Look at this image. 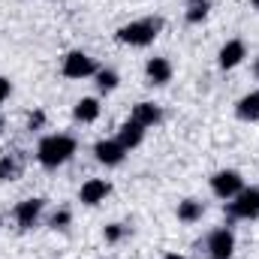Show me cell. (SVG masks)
I'll use <instances>...</instances> for the list:
<instances>
[{
	"mask_svg": "<svg viewBox=\"0 0 259 259\" xmlns=\"http://www.w3.org/2000/svg\"><path fill=\"white\" fill-rule=\"evenodd\" d=\"M72 154H75V139L66 136V133H52V136L39 139V145H36V160H39L46 169L64 166Z\"/></svg>",
	"mask_w": 259,
	"mask_h": 259,
	"instance_id": "cell-1",
	"label": "cell"
},
{
	"mask_svg": "<svg viewBox=\"0 0 259 259\" xmlns=\"http://www.w3.org/2000/svg\"><path fill=\"white\" fill-rule=\"evenodd\" d=\"M163 30V18L157 15H148V18H139V21H130L118 30V42L124 46H151Z\"/></svg>",
	"mask_w": 259,
	"mask_h": 259,
	"instance_id": "cell-2",
	"label": "cell"
},
{
	"mask_svg": "<svg viewBox=\"0 0 259 259\" xmlns=\"http://www.w3.org/2000/svg\"><path fill=\"white\" fill-rule=\"evenodd\" d=\"M226 214H229L232 220H256V217H259V190H256V187L241 190V193L229 202Z\"/></svg>",
	"mask_w": 259,
	"mask_h": 259,
	"instance_id": "cell-3",
	"label": "cell"
},
{
	"mask_svg": "<svg viewBox=\"0 0 259 259\" xmlns=\"http://www.w3.org/2000/svg\"><path fill=\"white\" fill-rule=\"evenodd\" d=\"M61 72H64L66 78H88V75H97L100 69H97V61H94L91 55H84V52H69L64 58Z\"/></svg>",
	"mask_w": 259,
	"mask_h": 259,
	"instance_id": "cell-4",
	"label": "cell"
},
{
	"mask_svg": "<svg viewBox=\"0 0 259 259\" xmlns=\"http://www.w3.org/2000/svg\"><path fill=\"white\" fill-rule=\"evenodd\" d=\"M211 190L214 196H220V199H235V196L244 190V178L238 175V172H232V169H226V172H217L214 178H211Z\"/></svg>",
	"mask_w": 259,
	"mask_h": 259,
	"instance_id": "cell-5",
	"label": "cell"
},
{
	"mask_svg": "<svg viewBox=\"0 0 259 259\" xmlns=\"http://www.w3.org/2000/svg\"><path fill=\"white\" fill-rule=\"evenodd\" d=\"M205 247H208V256L211 259H229L235 253V235H232L229 229H214V232L208 235Z\"/></svg>",
	"mask_w": 259,
	"mask_h": 259,
	"instance_id": "cell-6",
	"label": "cell"
},
{
	"mask_svg": "<svg viewBox=\"0 0 259 259\" xmlns=\"http://www.w3.org/2000/svg\"><path fill=\"white\" fill-rule=\"evenodd\" d=\"M94 157L103 163V166H121L124 157H127V148L118 142V139H103L94 145Z\"/></svg>",
	"mask_w": 259,
	"mask_h": 259,
	"instance_id": "cell-7",
	"label": "cell"
},
{
	"mask_svg": "<svg viewBox=\"0 0 259 259\" xmlns=\"http://www.w3.org/2000/svg\"><path fill=\"white\" fill-rule=\"evenodd\" d=\"M42 205H46L42 199H24V202H18V205H15V211H12V214H15L18 229H24V232H27V229H33V226L39 223Z\"/></svg>",
	"mask_w": 259,
	"mask_h": 259,
	"instance_id": "cell-8",
	"label": "cell"
},
{
	"mask_svg": "<svg viewBox=\"0 0 259 259\" xmlns=\"http://www.w3.org/2000/svg\"><path fill=\"white\" fill-rule=\"evenodd\" d=\"M109 193H112V184H109V181H103V178H91V181H84V184H81L78 199H81L84 205H100Z\"/></svg>",
	"mask_w": 259,
	"mask_h": 259,
	"instance_id": "cell-9",
	"label": "cell"
},
{
	"mask_svg": "<svg viewBox=\"0 0 259 259\" xmlns=\"http://www.w3.org/2000/svg\"><path fill=\"white\" fill-rule=\"evenodd\" d=\"M244 58H247V46H244L241 39H229V42L220 49V55H217V61H220V66H223V69L238 66Z\"/></svg>",
	"mask_w": 259,
	"mask_h": 259,
	"instance_id": "cell-10",
	"label": "cell"
},
{
	"mask_svg": "<svg viewBox=\"0 0 259 259\" xmlns=\"http://www.w3.org/2000/svg\"><path fill=\"white\" fill-rule=\"evenodd\" d=\"M145 75H148V84H169L172 81V64L166 58H151L145 64Z\"/></svg>",
	"mask_w": 259,
	"mask_h": 259,
	"instance_id": "cell-11",
	"label": "cell"
},
{
	"mask_svg": "<svg viewBox=\"0 0 259 259\" xmlns=\"http://www.w3.org/2000/svg\"><path fill=\"white\" fill-rule=\"evenodd\" d=\"M21 172H24V154L21 151L0 157V181H15V178H21Z\"/></svg>",
	"mask_w": 259,
	"mask_h": 259,
	"instance_id": "cell-12",
	"label": "cell"
},
{
	"mask_svg": "<svg viewBox=\"0 0 259 259\" xmlns=\"http://www.w3.org/2000/svg\"><path fill=\"white\" fill-rule=\"evenodd\" d=\"M130 121H136V124H142V127H154V124L163 121V112H160V106H154V103H136Z\"/></svg>",
	"mask_w": 259,
	"mask_h": 259,
	"instance_id": "cell-13",
	"label": "cell"
},
{
	"mask_svg": "<svg viewBox=\"0 0 259 259\" xmlns=\"http://www.w3.org/2000/svg\"><path fill=\"white\" fill-rule=\"evenodd\" d=\"M72 118H75L78 124H94V121L100 118V103H97L94 97L78 100V103H75V109H72Z\"/></svg>",
	"mask_w": 259,
	"mask_h": 259,
	"instance_id": "cell-14",
	"label": "cell"
},
{
	"mask_svg": "<svg viewBox=\"0 0 259 259\" xmlns=\"http://www.w3.org/2000/svg\"><path fill=\"white\" fill-rule=\"evenodd\" d=\"M235 115H238L241 121H259V91H250L247 97L238 100Z\"/></svg>",
	"mask_w": 259,
	"mask_h": 259,
	"instance_id": "cell-15",
	"label": "cell"
},
{
	"mask_svg": "<svg viewBox=\"0 0 259 259\" xmlns=\"http://www.w3.org/2000/svg\"><path fill=\"white\" fill-rule=\"evenodd\" d=\"M142 136H145V127H142V124H136V121H127L124 127L118 130V142H121L127 151H130V148H136V145L142 142Z\"/></svg>",
	"mask_w": 259,
	"mask_h": 259,
	"instance_id": "cell-16",
	"label": "cell"
},
{
	"mask_svg": "<svg viewBox=\"0 0 259 259\" xmlns=\"http://www.w3.org/2000/svg\"><path fill=\"white\" fill-rule=\"evenodd\" d=\"M202 214H205V205L202 202H196V199L178 202V220L181 223H196V220H202Z\"/></svg>",
	"mask_w": 259,
	"mask_h": 259,
	"instance_id": "cell-17",
	"label": "cell"
},
{
	"mask_svg": "<svg viewBox=\"0 0 259 259\" xmlns=\"http://www.w3.org/2000/svg\"><path fill=\"white\" fill-rule=\"evenodd\" d=\"M118 72L115 69H100L97 72V88H100V94H112L115 88H118Z\"/></svg>",
	"mask_w": 259,
	"mask_h": 259,
	"instance_id": "cell-18",
	"label": "cell"
},
{
	"mask_svg": "<svg viewBox=\"0 0 259 259\" xmlns=\"http://www.w3.org/2000/svg\"><path fill=\"white\" fill-rule=\"evenodd\" d=\"M103 235H106V241H109V244H118V241L127 235V226H121V223H109Z\"/></svg>",
	"mask_w": 259,
	"mask_h": 259,
	"instance_id": "cell-19",
	"label": "cell"
},
{
	"mask_svg": "<svg viewBox=\"0 0 259 259\" xmlns=\"http://www.w3.org/2000/svg\"><path fill=\"white\" fill-rule=\"evenodd\" d=\"M205 18H208V3H193L190 12H187V21H190V24H199V21H205Z\"/></svg>",
	"mask_w": 259,
	"mask_h": 259,
	"instance_id": "cell-20",
	"label": "cell"
},
{
	"mask_svg": "<svg viewBox=\"0 0 259 259\" xmlns=\"http://www.w3.org/2000/svg\"><path fill=\"white\" fill-rule=\"evenodd\" d=\"M69 220H72V214H69L66 208H61V211H55V214H52V220H49V223H52V229H66V226H69Z\"/></svg>",
	"mask_w": 259,
	"mask_h": 259,
	"instance_id": "cell-21",
	"label": "cell"
},
{
	"mask_svg": "<svg viewBox=\"0 0 259 259\" xmlns=\"http://www.w3.org/2000/svg\"><path fill=\"white\" fill-rule=\"evenodd\" d=\"M42 124H46V115H42V112H33V115L27 118V127L30 130H39Z\"/></svg>",
	"mask_w": 259,
	"mask_h": 259,
	"instance_id": "cell-22",
	"label": "cell"
},
{
	"mask_svg": "<svg viewBox=\"0 0 259 259\" xmlns=\"http://www.w3.org/2000/svg\"><path fill=\"white\" fill-rule=\"evenodd\" d=\"M9 94H12V84H9V78H3V75H0V103H3V100H9Z\"/></svg>",
	"mask_w": 259,
	"mask_h": 259,
	"instance_id": "cell-23",
	"label": "cell"
},
{
	"mask_svg": "<svg viewBox=\"0 0 259 259\" xmlns=\"http://www.w3.org/2000/svg\"><path fill=\"white\" fill-rule=\"evenodd\" d=\"M166 259H184V256H178V253H166Z\"/></svg>",
	"mask_w": 259,
	"mask_h": 259,
	"instance_id": "cell-24",
	"label": "cell"
},
{
	"mask_svg": "<svg viewBox=\"0 0 259 259\" xmlns=\"http://www.w3.org/2000/svg\"><path fill=\"white\" fill-rule=\"evenodd\" d=\"M193 3H208V0H190V6H193Z\"/></svg>",
	"mask_w": 259,
	"mask_h": 259,
	"instance_id": "cell-25",
	"label": "cell"
},
{
	"mask_svg": "<svg viewBox=\"0 0 259 259\" xmlns=\"http://www.w3.org/2000/svg\"><path fill=\"white\" fill-rule=\"evenodd\" d=\"M256 75H259V58H256Z\"/></svg>",
	"mask_w": 259,
	"mask_h": 259,
	"instance_id": "cell-26",
	"label": "cell"
},
{
	"mask_svg": "<svg viewBox=\"0 0 259 259\" xmlns=\"http://www.w3.org/2000/svg\"><path fill=\"white\" fill-rule=\"evenodd\" d=\"M0 133H3V118H0Z\"/></svg>",
	"mask_w": 259,
	"mask_h": 259,
	"instance_id": "cell-27",
	"label": "cell"
},
{
	"mask_svg": "<svg viewBox=\"0 0 259 259\" xmlns=\"http://www.w3.org/2000/svg\"><path fill=\"white\" fill-rule=\"evenodd\" d=\"M253 6H256V9H259V0H253Z\"/></svg>",
	"mask_w": 259,
	"mask_h": 259,
	"instance_id": "cell-28",
	"label": "cell"
}]
</instances>
